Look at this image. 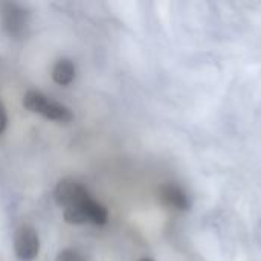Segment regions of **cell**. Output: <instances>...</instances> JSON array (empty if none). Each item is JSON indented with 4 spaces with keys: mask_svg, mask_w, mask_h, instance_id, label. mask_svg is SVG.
Instances as JSON below:
<instances>
[{
    "mask_svg": "<svg viewBox=\"0 0 261 261\" xmlns=\"http://www.w3.org/2000/svg\"><path fill=\"white\" fill-rule=\"evenodd\" d=\"M159 200L164 206L170 210H187L188 208V197L182 191L180 187L174 184H164L159 188Z\"/></svg>",
    "mask_w": 261,
    "mask_h": 261,
    "instance_id": "6",
    "label": "cell"
},
{
    "mask_svg": "<svg viewBox=\"0 0 261 261\" xmlns=\"http://www.w3.org/2000/svg\"><path fill=\"white\" fill-rule=\"evenodd\" d=\"M5 31L11 37H21L28 26V11L17 3H3L0 9Z\"/></svg>",
    "mask_w": 261,
    "mask_h": 261,
    "instance_id": "5",
    "label": "cell"
},
{
    "mask_svg": "<svg viewBox=\"0 0 261 261\" xmlns=\"http://www.w3.org/2000/svg\"><path fill=\"white\" fill-rule=\"evenodd\" d=\"M76 75V69L72 60L67 58H61L54 64L52 69V80L58 84V86H69Z\"/></svg>",
    "mask_w": 261,
    "mask_h": 261,
    "instance_id": "7",
    "label": "cell"
},
{
    "mask_svg": "<svg viewBox=\"0 0 261 261\" xmlns=\"http://www.w3.org/2000/svg\"><path fill=\"white\" fill-rule=\"evenodd\" d=\"M64 220L70 225H86L92 223L96 226H102L109 222V210L95 200L93 197H89L83 203L64 210Z\"/></svg>",
    "mask_w": 261,
    "mask_h": 261,
    "instance_id": "2",
    "label": "cell"
},
{
    "mask_svg": "<svg viewBox=\"0 0 261 261\" xmlns=\"http://www.w3.org/2000/svg\"><path fill=\"white\" fill-rule=\"evenodd\" d=\"M23 106L37 115H41L46 119L57 121V122H70L73 119V113L64 104L50 99L49 96L43 95L37 90H28L23 98Z\"/></svg>",
    "mask_w": 261,
    "mask_h": 261,
    "instance_id": "1",
    "label": "cell"
},
{
    "mask_svg": "<svg viewBox=\"0 0 261 261\" xmlns=\"http://www.w3.org/2000/svg\"><path fill=\"white\" fill-rule=\"evenodd\" d=\"M6 124H8L6 110H5V106H3V102L0 101V135L5 132V128H6Z\"/></svg>",
    "mask_w": 261,
    "mask_h": 261,
    "instance_id": "9",
    "label": "cell"
},
{
    "mask_svg": "<svg viewBox=\"0 0 261 261\" xmlns=\"http://www.w3.org/2000/svg\"><path fill=\"white\" fill-rule=\"evenodd\" d=\"M55 261H86V258L76 249H64L58 254Z\"/></svg>",
    "mask_w": 261,
    "mask_h": 261,
    "instance_id": "8",
    "label": "cell"
},
{
    "mask_svg": "<svg viewBox=\"0 0 261 261\" xmlns=\"http://www.w3.org/2000/svg\"><path fill=\"white\" fill-rule=\"evenodd\" d=\"M54 197H55V202L58 206H61L63 210H67V208L83 203L84 200H87L92 196L81 182H78L72 177H66L58 182Z\"/></svg>",
    "mask_w": 261,
    "mask_h": 261,
    "instance_id": "3",
    "label": "cell"
},
{
    "mask_svg": "<svg viewBox=\"0 0 261 261\" xmlns=\"http://www.w3.org/2000/svg\"><path fill=\"white\" fill-rule=\"evenodd\" d=\"M14 251L20 261H34L40 252V239L32 226H21L14 237Z\"/></svg>",
    "mask_w": 261,
    "mask_h": 261,
    "instance_id": "4",
    "label": "cell"
},
{
    "mask_svg": "<svg viewBox=\"0 0 261 261\" xmlns=\"http://www.w3.org/2000/svg\"><path fill=\"white\" fill-rule=\"evenodd\" d=\"M139 261H153L151 258H142V260H139Z\"/></svg>",
    "mask_w": 261,
    "mask_h": 261,
    "instance_id": "10",
    "label": "cell"
}]
</instances>
